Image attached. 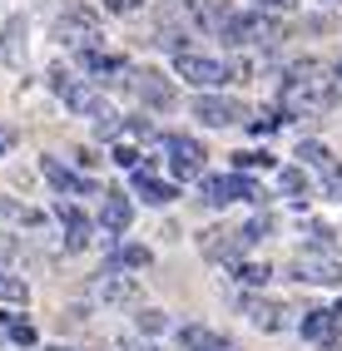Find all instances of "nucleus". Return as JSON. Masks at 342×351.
<instances>
[{"instance_id": "f257e3e1", "label": "nucleus", "mask_w": 342, "mask_h": 351, "mask_svg": "<svg viewBox=\"0 0 342 351\" xmlns=\"http://www.w3.org/2000/svg\"><path fill=\"white\" fill-rule=\"evenodd\" d=\"M342 104V80L317 60H298L283 80V109L288 114H328Z\"/></svg>"}, {"instance_id": "f03ea898", "label": "nucleus", "mask_w": 342, "mask_h": 351, "mask_svg": "<svg viewBox=\"0 0 342 351\" xmlns=\"http://www.w3.org/2000/svg\"><path fill=\"white\" fill-rule=\"evenodd\" d=\"M50 89H55V95H60L65 104H70L75 114L95 119V124H100V134H109V138L119 134V114H114V109H109V104H104V99H100V95H95V89H89L84 80H75L65 64H55V69H50Z\"/></svg>"}, {"instance_id": "7ed1b4c3", "label": "nucleus", "mask_w": 342, "mask_h": 351, "mask_svg": "<svg viewBox=\"0 0 342 351\" xmlns=\"http://www.w3.org/2000/svg\"><path fill=\"white\" fill-rule=\"evenodd\" d=\"M268 193L258 189L248 173H209L198 178V203L209 208H228V203H263Z\"/></svg>"}, {"instance_id": "20e7f679", "label": "nucleus", "mask_w": 342, "mask_h": 351, "mask_svg": "<svg viewBox=\"0 0 342 351\" xmlns=\"http://www.w3.org/2000/svg\"><path fill=\"white\" fill-rule=\"evenodd\" d=\"M174 75L184 84H198V89H218V84L233 80V64L209 60V55H194V50H174Z\"/></svg>"}, {"instance_id": "39448f33", "label": "nucleus", "mask_w": 342, "mask_h": 351, "mask_svg": "<svg viewBox=\"0 0 342 351\" xmlns=\"http://www.w3.org/2000/svg\"><path fill=\"white\" fill-rule=\"evenodd\" d=\"M89 302H104V307H129V302H139V282L134 277H124L119 267H104L89 277Z\"/></svg>"}, {"instance_id": "423d86ee", "label": "nucleus", "mask_w": 342, "mask_h": 351, "mask_svg": "<svg viewBox=\"0 0 342 351\" xmlns=\"http://www.w3.org/2000/svg\"><path fill=\"white\" fill-rule=\"evenodd\" d=\"M288 277L293 282H312V287H337L342 282V263L328 252H298L288 263Z\"/></svg>"}, {"instance_id": "0eeeda50", "label": "nucleus", "mask_w": 342, "mask_h": 351, "mask_svg": "<svg viewBox=\"0 0 342 351\" xmlns=\"http://www.w3.org/2000/svg\"><path fill=\"white\" fill-rule=\"evenodd\" d=\"M253 247L243 238V228H203L198 232V252L209 263H243V252Z\"/></svg>"}, {"instance_id": "6e6552de", "label": "nucleus", "mask_w": 342, "mask_h": 351, "mask_svg": "<svg viewBox=\"0 0 342 351\" xmlns=\"http://www.w3.org/2000/svg\"><path fill=\"white\" fill-rule=\"evenodd\" d=\"M194 119H203L209 129H233L248 119V104L243 99H228V95H198L194 99Z\"/></svg>"}, {"instance_id": "1a4fd4ad", "label": "nucleus", "mask_w": 342, "mask_h": 351, "mask_svg": "<svg viewBox=\"0 0 342 351\" xmlns=\"http://www.w3.org/2000/svg\"><path fill=\"white\" fill-rule=\"evenodd\" d=\"M164 149H169V169H174V178H203V158H209V154H203V144H198V138H189V134H169L164 138Z\"/></svg>"}, {"instance_id": "9d476101", "label": "nucleus", "mask_w": 342, "mask_h": 351, "mask_svg": "<svg viewBox=\"0 0 342 351\" xmlns=\"http://www.w3.org/2000/svg\"><path fill=\"white\" fill-rule=\"evenodd\" d=\"M238 307L258 332H288L293 326V307H283V302H273V297H243Z\"/></svg>"}, {"instance_id": "9b49d317", "label": "nucleus", "mask_w": 342, "mask_h": 351, "mask_svg": "<svg viewBox=\"0 0 342 351\" xmlns=\"http://www.w3.org/2000/svg\"><path fill=\"white\" fill-rule=\"evenodd\" d=\"M55 35L70 40V45H84V50H95V40H100V15L84 10V5H75V10H65V15L55 20Z\"/></svg>"}, {"instance_id": "f8f14e48", "label": "nucleus", "mask_w": 342, "mask_h": 351, "mask_svg": "<svg viewBox=\"0 0 342 351\" xmlns=\"http://www.w3.org/2000/svg\"><path fill=\"white\" fill-rule=\"evenodd\" d=\"M124 75L134 80V95H139V104H149V109H174V84L159 75V69H124Z\"/></svg>"}, {"instance_id": "ddd939ff", "label": "nucleus", "mask_w": 342, "mask_h": 351, "mask_svg": "<svg viewBox=\"0 0 342 351\" xmlns=\"http://www.w3.org/2000/svg\"><path fill=\"white\" fill-rule=\"evenodd\" d=\"M40 173L50 178V189H55L60 198H65V193H70V198H100V183H89V178H80L75 169H65L60 158H40Z\"/></svg>"}, {"instance_id": "4468645a", "label": "nucleus", "mask_w": 342, "mask_h": 351, "mask_svg": "<svg viewBox=\"0 0 342 351\" xmlns=\"http://www.w3.org/2000/svg\"><path fill=\"white\" fill-rule=\"evenodd\" d=\"M55 218L65 223V247H70V252H84L89 243H95V223H89L84 213H80V203H55Z\"/></svg>"}, {"instance_id": "2eb2a0df", "label": "nucleus", "mask_w": 342, "mask_h": 351, "mask_svg": "<svg viewBox=\"0 0 342 351\" xmlns=\"http://www.w3.org/2000/svg\"><path fill=\"white\" fill-rule=\"evenodd\" d=\"M100 198H104V203H100V228L109 232V238H119V232L134 223V203H129L119 189H100Z\"/></svg>"}, {"instance_id": "dca6fc26", "label": "nucleus", "mask_w": 342, "mask_h": 351, "mask_svg": "<svg viewBox=\"0 0 342 351\" xmlns=\"http://www.w3.org/2000/svg\"><path fill=\"white\" fill-rule=\"evenodd\" d=\"M30 25H25V15H15L5 20V30H0V60H5L10 69H25V55H30Z\"/></svg>"}, {"instance_id": "f3484780", "label": "nucleus", "mask_w": 342, "mask_h": 351, "mask_svg": "<svg viewBox=\"0 0 342 351\" xmlns=\"http://www.w3.org/2000/svg\"><path fill=\"white\" fill-rule=\"evenodd\" d=\"M298 232H303L308 252H328V257H342V232H337L332 223H317V218H308Z\"/></svg>"}, {"instance_id": "a211bd4d", "label": "nucleus", "mask_w": 342, "mask_h": 351, "mask_svg": "<svg viewBox=\"0 0 342 351\" xmlns=\"http://www.w3.org/2000/svg\"><path fill=\"white\" fill-rule=\"evenodd\" d=\"M129 173H134V193H139L149 208H164V203H174V198H179V189H174V183L154 178L149 169H129Z\"/></svg>"}, {"instance_id": "6ab92c4d", "label": "nucleus", "mask_w": 342, "mask_h": 351, "mask_svg": "<svg viewBox=\"0 0 342 351\" xmlns=\"http://www.w3.org/2000/svg\"><path fill=\"white\" fill-rule=\"evenodd\" d=\"M228 337H218V332H209V326H179V346L184 351H214V346H223Z\"/></svg>"}, {"instance_id": "aec40b11", "label": "nucleus", "mask_w": 342, "mask_h": 351, "mask_svg": "<svg viewBox=\"0 0 342 351\" xmlns=\"http://www.w3.org/2000/svg\"><path fill=\"white\" fill-rule=\"evenodd\" d=\"M298 332H303L308 341H323V346H328V337H332V312H328V307H312V312H303Z\"/></svg>"}, {"instance_id": "412c9836", "label": "nucleus", "mask_w": 342, "mask_h": 351, "mask_svg": "<svg viewBox=\"0 0 342 351\" xmlns=\"http://www.w3.org/2000/svg\"><path fill=\"white\" fill-rule=\"evenodd\" d=\"M154 263V252L139 247V243H124V247H114L109 252V267H119V272H134V267H149Z\"/></svg>"}, {"instance_id": "4be33fe9", "label": "nucleus", "mask_w": 342, "mask_h": 351, "mask_svg": "<svg viewBox=\"0 0 342 351\" xmlns=\"http://www.w3.org/2000/svg\"><path fill=\"white\" fill-rule=\"evenodd\" d=\"M84 69H89V75H95V80H104V75H124V60L119 55H100V50H84Z\"/></svg>"}, {"instance_id": "5701e85b", "label": "nucleus", "mask_w": 342, "mask_h": 351, "mask_svg": "<svg viewBox=\"0 0 342 351\" xmlns=\"http://www.w3.org/2000/svg\"><path fill=\"white\" fill-rule=\"evenodd\" d=\"M278 189L303 208V203H308V173H303V169H283V173H278Z\"/></svg>"}, {"instance_id": "b1692460", "label": "nucleus", "mask_w": 342, "mask_h": 351, "mask_svg": "<svg viewBox=\"0 0 342 351\" xmlns=\"http://www.w3.org/2000/svg\"><path fill=\"white\" fill-rule=\"evenodd\" d=\"M233 277H238L243 287H268L273 267H268V263H233Z\"/></svg>"}, {"instance_id": "393cba45", "label": "nucleus", "mask_w": 342, "mask_h": 351, "mask_svg": "<svg viewBox=\"0 0 342 351\" xmlns=\"http://www.w3.org/2000/svg\"><path fill=\"white\" fill-rule=\"evenodd\" d=\"M0 302H30V287H25V277H15L0 267Z\"/></svg>"}, {"instance_id": "a878e982", "label": "nucleus", "mask_w": 342, "mask_h": 351, "mask_svg": "<svg viewBox=\"0 0 342 351\" xmlns=\"http://www.w3.org/2000/svg\"><path fill=\"white\" fill-rule=\"evenodd\" d=\"M298 158H303V163H312L317 173H332V169H337V158H332L323 144H303V149H298Z\"/></svg>"}, {"instance_id": "bb28decb", "label": "nucleus", "mask_w": 342, "mask_h": 351, "mask_svg": "<svg viewBox=\"0 0 342 351\" xmlns=\"http://www.w3.org/2000/svg\"><path fill=\"white\" fill-rule=\"evenodd\" d=\"M0 332H5L15 346H35V326L20 322V317H5V322H0Z\"/></svg>"}, {"instance_id": "cd10ccee", "label": "nucleus", "mask_w": 342, "mask_h": 351, "mask_svg": "<svg viewBox=\"0 0 342 351\" xmlns=\"http://www.w3.org/2000/svg\"><path fill=\"white\" fill-rule=\"evenodd\" d=\"M253 169H273V154H253V149L233 154V173H253Z\"/></svg>"}, {"instance_id": "c85d7f7f", "label": "nucleus", "mask_w": 342, "mask_h": 351, "mask_svg": "<svg viewBox=\"0 0 342 351\" xmlns=\"http://www.w3.org/2000/svg\"><path fill=\"white\" fill-rule=\"evenodd\" d=\"M273 232H278V218H273V213H258L253 223H243V238H248V243H258V238H273Z\"/></svg>"}, {"instance_id": "c756f323", "label": "nucleus", "mask_w": 342, "mask_h": 351, "mask_svg": "<svg viewBox=\"0 0 342 351\" xmlns=\"http://www.w3.org/2000/svg\"><path fill=\"white\" fill-rule=\"evenodd\" d=\"M134 322H139V332H164V326H169V317L164 312H159V307H139V317H134Z\"/></svg>"}, {"instance_id": "7c9ffc66", "label": "nucleus", "mask_w": 342, "mask_h": 351, "mask_svg": "<svg viewBox=\"0 0 342 351\" xmlns=\"http://www.w3.org/2000/svg\"><path fill=\"white\" fill-rule=\"evenodd\" d=\"M243 124H248V129H253V134L263 138V134H273V129L283 124V114H258V119H243Z\"/></svg>"}, {"instance_id": "2f4dec72", "label": "nucleus", "mask_w": 342, "mask_h": 351, "mask_svg": "<svg viewBox=\"0 0 342 351\" xmlns=\"http://www.w3.org/2000/svg\"><path fill=\"white\" fill-rule=\"evenodd\" d=\"M114 163H119V169H139V149H129V144H114Z\"/></svg>"}, {"instance_id": "473e14b6", "label": "nucleus", "mask_w": 342, "mask_h": 351, "mask_svg": "<svg viewBox=\"0 0 342 351\" xmlns=\"http://www.w3.org/2000/svg\"><path fill=\"white\" fill-rule=\"evenodd\" d=\"M144 0H104V10H114V15H134Z\"/></svg>"}, {"instance_id": "72a5a7b5", "label": "nucleus", "mask_w": 342, "mask_h": 351, "mask_svg": "<svg viewBox=\"0 0 342 351\" xmlns=\"http://www.w3.org/2000/svg\"><path fill=\"white\" fill-rule=\"evenodd\" d=\"M119 351H159V346H149V341H134V337H119Z\"/></svg>"}, {"instance_id": "f704fd0d", "label": "nucleus", "mask_w": 342, "mask_h": 351, "mask_svg": "<svg viewBox=\"0 0 342 351\" xmlns=\"http://www.w3.org/2000/svg\"><path fill=\"white\" fill-rule=\"evenodd\" d=\"M328 193H332V198H342V169H332V173H328Z\"/></svg>"}, {"instance_id": "c9c22d12", "label": "nucleus", "mask_w": 342, "mask_h": 351, "mask_svg": "<svg viewBox=\"0 0 342 351\" xmlns=\"http://www.w3.org/2000/svg\"><path fill=\"white\" fill-rule=\"evenodd\" d=\"M258 5H263V10H293L298 0H258Z\"/></svg>"}, {"instance_id": "e433bc0d", "label": "nucleus", "mask_w": 342, "mask_h": 351, "mask_svg": "<svg viewBox=\"0 0 342 351\" xmlns=\"http://www.w3.org/2000/svg\"><path fill=\"white\" fill-rule=\"evenodd\" d=\"M10 149H15V134H10L5 124H0V154H10Z\"/></svg>"}, {"instance_id": "4c0bfd02", "label": "nucleus", "mask_w": 342, "mask_h": 351, "mask_svg": "<svg viewBox=\"0 0 342 351\" xmlns=\"http://www.w3.org/2000/svg\"><path fill=\"white\" fill-rule=\"evenodd\" d=\"M0 218H20V208H15V203H10L5 193H0Z\"/></svg>"}, {"instance_id": "58836bf2", "label": "nucleus", "mask_w": 342, "mask_h": 351, "mask_svg": "<svg viewBox=\"0 0 342 351\" xmlns=\"http://www.w3.org/2000/svg\"><path fill=\"white\" fill-rule=\"evenodd\" d=\"M214 351H238V346H233V341H223V346H214Z\"/></svg>"}, {"instance_id": "ea45409f", "label": "nucleus", "mask_w": 342, "mask_h": 351, "mask_svg": "<svg viewBox=\"0 0 342 351\" xmlns=\"http://www.w3.org/2000/svg\"><path fill=\"white\" fill-rule=\"evenodd\" d=\"M45 351H75V346H45Z\"/></svg>"}, {"instance_id": "a19ab883", "label": "nucleus", "mask_w": 342, "mask_h": 351, "mask_svg": "<svg viewBox=\"0 0 342 351\" xmlns=\"http://www.w3.org/2000/svg\"><path fill=\"white\" fill-rule=\"evenodd\" d=\"M332 317H342V302H337V307H332Z\"/></svg>"}, {"instance_id": "79ce46f5", "label": "nucleus", "mask_w": 342, "mask_h": 351, "mask_svg": "<svg viewBox=\"0 0 342 351\" xmlns=\"http://www.w3.org/2000/svg\"><path fill=\"white\" fill-rule=\"evenodd\" d=\"M323 5H342V0H323Z\"/></svg>"}, {"instance_id": "37998d69", "label": "nucleus", "mask_w": 342, "mask_h": 351, "mask_svg": "<svg viewBox=\"0 0 342 351\" xmlns=\"http://www.w3.org/2000/svg\"><path fill=\"white\" fill-rule=\"evenodd\" d=\"M332 75H337V80H342V64H337V69H332Z\"/></svg>"}]
</instances>
